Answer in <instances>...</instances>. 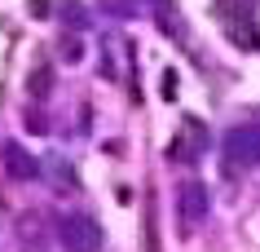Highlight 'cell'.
Returning <instances> with one entry per match:
<instances>
[{
	"label": "cell",
	"mask_w": 260,
	"mask_h": 252,
	"mask_svg": "<svg viewBox=\"0 0 260 252\" xmlns=\"http://www.w3.org/2000/svg\"><path fill=\"white\" fill-rule=\"evenodd\" d=\"M49 84H53V71L40 67L36 75H31V93H36V98H49Z\"/></svg>",
	"instance_id": "277c9868"
},
{
	"label": "cell",
	"mask_w": 260,
	"mask_h": 252,
	"mask_svg": "<svg viewBox=\"0 0 260 252\" xmlns=\"http://www.w3.org/2000/svg\"><path fill=\"white\" fill-rule=\"evenodd\" d=\"M31 168H36V164H27V155H22V151H9V173H14V177H27Z\"/></svg>",
	"instance_id": "5b68a950"
},
{
	"label": "cell",
	"mask_w": 260,
	"mask_h": 252,
	"mask_svg": "<svg viewBox=\"0 0 260 252\" xmlns=\"http://www.w3.org/2000/svg\"><path fill=\"white\" fill-rule=\"evenodd\" d=\"M177 204H181V217H185L190 226H194V221H203V217H207V190H203V186H185Z\"/></svg>",
	"instance_id": "7a4b0ae2"
},
{
	"label": "cell",
	"mask_w": 260,
	"mask_h": 252,
	"mask_svg": "<svg viewBox=\"0 0 260 252\" xmlns=\"http://www.w3.org/2000/svg\"><path fill=\"white\" fill-rule=\"evenodd\" d=\"M230 151H234V159L247 155V164H256V159H260V137H256V133H247V137H243V133H234V137H230Z\"/></svg>",
	"instance_id": "3957f363"
},
{
	"label": "cell",
	"mask_w": 260,
	"mask_h": 252,
	"mask_svg": "<svg viewBox=\"0 0 260 252\" xmlns=\"http://www.w3.org/2000/svg\"><path fill=\"white\" fill-rule=\"evenodd\" d=\"M62 239H67L71 252H93L97 243H102V230H97V221H88V217H75V221H67Z\"/></svg>",
	"instance_id": "6da1fadb"
}]
</instances>
